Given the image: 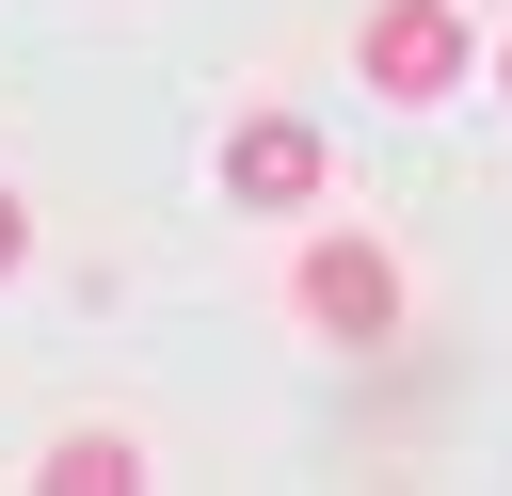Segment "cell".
I'll return each instance as SVG.
<instances>
[{
	"label": "cell",
	"instance_id": "1",
	"mask_svg": "<svg viewBox=\"0 0 512 496\" xmlns=\"http://www.w3.org/2000/svg\"><path fill=\"white\" fill-rule=\"evenodd\" d=\"M352 64H368V96H464V0H384L368 32H352Z\"/></svg>",
	"mask_w": 512,
	"mask_h": 496
},
{
	"label": "cell",
	"instance_id": "2",
	"mask_svg": "<svg viewBox=\"0 0 512 496\" xmlns=\"http://www.w3.org/2000/svg\"><path fill=\"white\" fill-rule=\"evenodd\" d=\"M224 192H240V208H304V192H320V128H304V112H240V128H224Z\"/></svg>",
	"mask_w": 512,
	"mask_h": 496
},
{
	"label": "cell",
	"instance_id": "3",
	"mask_svg": "<svg viewBox=\"0 0 512 496\" xmlns=\"http://www.w3.org/2000/svg\"><path fill=\"white\" fill-rule=\"evenodd\" d=\"M304 320H320V336H384V320H400L384 240H320V256H304Z\"/></svg>",
	"mask_w": 512,
	"mask_h": 496
},
{
	"label": "cell",
	"instance_id": "4",
	"mask_svg": "<svg viewBox=\"0 0 512 496\" xmlns=\"http://www.w3.org/2000/svg\"><path fill=\"white\" fill-rule=\"evenodd\" d=\"M32 480H48V496H128L144 464H128V432H64V448H48Z\"/></svg>",
	"mask_w": 512,
	"mask_h": 496
},
{
	"label": "cell",
	"instance_id": "5",
	"mask_svg": "<svg viewBox=\"0 0 512 496\" xmlns=\"http://www.w3.org/2000/svg\"><path fill=\"white\" fill-rule=\"evenodd\" d=\"M16 256H32V208H16V192H0V272H16Z\"/></svg>",
	"mask_w": 512,
	"mask_h": 496
},
{
	"label": "cell",
	"instance_id": "6",
	"mask_svg": "<svg viewBox=\"0 0 512 496\" xmlns=\"http://www.w3.org/2000/svg\"><path fill=\"white\" fill-rule=\"evenodd\" d=\"M496 96H512V48H496Z\"/></svg>",
	"mask_w": 512,
	"mask_h": 496
}]
</instances>
